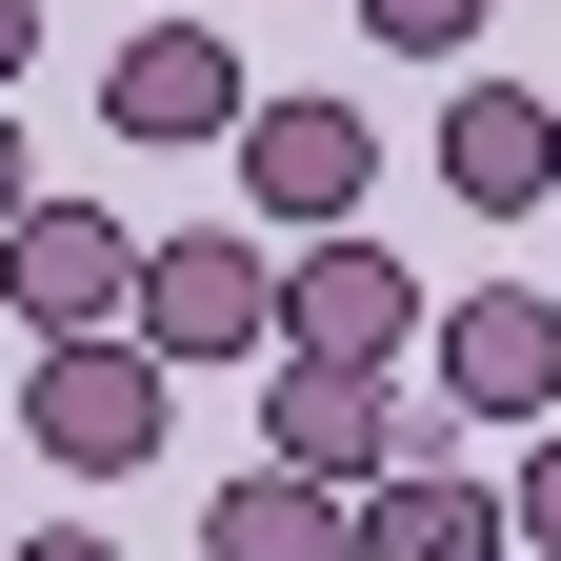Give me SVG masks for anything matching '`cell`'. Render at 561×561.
I'll use <instances>...</instances> for the list:
<instances>
[{
	"instance_id": "cell-1",
	"label": "cell",
	"mask_w": 561,
	"mask_h": 561,
	"mask_svg": "<svg viewBox=\"0 0 561 561\" xmlns=\"http://www.w3.org/2000/svg\"><path fill=\"white\" fill-rule=\"evenodd\" d=\"M161 421H181V362H161V341H41V362H21V442L60 461V481H121V461H161Z\"/></svg>"
},
{
	"instance_id": "cell-2",
	"label": "cell",
	"mask_w": 561,
	"mask_h": 561,
	"mask_svg": "<svg viewBox=\"0 0 561 561\" xmlns=\"http://www.w3.org/2000/svg\"><path fill=\"white\" fill-rule=\"evenodd\" d=\"M421 381H442V421H481V442H541L561 421V301L541 280H461L442 341H421Z\"/></svg>"
},
{
	"instance_id": "cell-3",
	"label": "cell",
	"mask_w": 561,
	"mask_h": 561,
	"mask_svg": "<svg viewBox=\"0 0 561 561\" xmlns=\"http://www.w3.org/2000/svg\"><path fill=\"white\" fill-rule=\"evenodd\" d=\"M140 341L161 362H280V241L261 221H181L140 261Z\"/></svg>"
},
{
	"instance_id": "cell-4",
	"label": "cell",
	"mask_w": 561,
	"mask_h": 561,
	"mask_svg": "<svg viewBox=\"0 0 561 561\" xmlns=\"http://www.w3.org/2000/svg\"><path fill=\"white\" fill-rule=\"evenodd\" d=\"M362 201H381V121L362 101H261L241 121V221L261 241H341Z\"/></svg>"
},
{
	"instance_id": "cell-5",
	"label": "cell",
	"mask_w": 561,
	"mask_h": 561,
	"mask_svg": "<svg viewBox=\"0 0 561 561\" xmlns=\"http://www.w3.org/2000/svg\"><path fill=\"white\" fill-rule=\"evenodd\" d=\"M280 341H301V362H421V341H442V301H421V261L401 241H301L280 261Z\"/></svg>"
},
{
	"instance_id": "cell-6",
	"label": "cell",
	"mask_w": 561,
	"mask_h": 561,
	"mask_svg": "<svg viewBox=\"0 0 561 561\" xmlns=\"http://www.w3.org/2000/svg\"><path fill=\"white\" fill-rule=\"evenodd\" d=\"M101 121H121V140H241L261 81H241V41H221V21H161V0H140L121 60H101Z\"/></svg>"
},
{
	"instance_id": "cell-7",
	"label": "cell",
	"mask_w": 561,
	"mask_h": 561,
	"mask_svg": "<svg viewBox=\"0 0 561 561\" xmlns=\"http://www.w3.org/2000/svg\"><path fill=\"white\" fill-rule=\"evenodd\" d=\"M140 261L161 241H121L101 201H41V221L0 241V301H21V341H121L140 321Z\"/></svg>"
},
{
	"instance_id": "cell-8",
	"label": "cell",
	"mask_w": 561,
	"mask_h": 561,
	"mask_svg": "<svg viewBox=\"0 0 561 561\" xmlns=\"http://www.w3.org/2000/svg\"><path fill=\"white\" fill-rule=\"evenodd\" d=\"M442 201H461V221H561V101L502 81V60H461V101H442Z\"/></svg>"
},
{
	"instance_id": "cell-9",
	"label": "cell",
	"mask_w": 561,
	"mask_h": 561,
	"mask_svg": "<svg viewBox=\"0 0 561 561\" xmlns=\"http://www.w3.org/2000/svg\"><path fill=\"white\" fill-rule=\"evenodd\" d=\"M201 561H362V502L301 461H241L221 502H201Z\"/></svg>"
},
{
	"instance_id": "cell-10",
	"label": "cell",
	"mask_w": 561,
	"mask_h": 561,
	"mask_svg": "<svg viewBox=\"0 0 561 561\" xmlns=\"http://www.w3.org/2000/svg\"><path fill=\"white\" fill-rule=\"evenodd\" d=\"M502 541H522V502L481 461H401L381 502H362V561H502Z\"/></svg>"
},
{
	"instance_id": "cell-11",
	"label": "cell",
	"mask_w": 561,
	"mask_h": 561,
	"mask_svg": "<svg viewBox=\"0 0 561 561\" xmlns=\"http://www.w3.org/2000/svg\"><path fill=\"white\" fill-rule=\"evenodd\" d=\"M362 41H401V60L461 81V60H481V0H362Z\"/></svg>"
},
{
	"instance_id": "cell-12",
	"label": "cell",
	"mask_w": 561,
	"mask_h": 561,
	"mask_svg": "<svg viewBox=\"0 0 561 561\" xmlns=\"http://www.w3.org/2000/svg\"><path fill=\"white\" fill-rule=\"evenodd\" d=\"M502 502H522V541L561 561V442H522V481H502Z\"/></svg>"
},
{
	"instance_id": "cell-13",
	"label": "cell",
	"mask_w": 561,
	"mask_h": 561,
	"mask_svg": "<svg viewBox=\"0 0 561 561\" xmlns=\"http://www.w3.org/2000/svg\"><path fill=\"white\" fill-rule=\"evenodd\" d=\"M0 561H121V541L101 522H41V541H0Z\"/></svg>"
},
{
	"instance_id": "cell-14",
	"label": "cell",
	"mask_w": 561,
	"mask_h": 561,
	"mask_svg": "<svg viewBox=\"0 0 561 561\" xmlns=\"http://www.w3.org/2000/svg\"><path fill=\"white\" fill-rule=\"evenodd\" d=\"M21 221H41V181H21V121H0V241H21Z\"/></svg>"
},
{
	"instance_id": "cell-15",
	"label": "cell",
	"mask_w": 561,
	"mask_h": 561,
	"mask_svg": "<svg viewBox=\"0 0 561 561\" xmlns=\"http://www.w3.org/2000/svg\"><path fill=\"white\" fill-rule=\"evenodd\" d=\"M21 60H41V0H0V101H21Z\"/></svg>"
},
{
	"instance_id": "cell-16",
	"label": "cell",
	"mask_w": 561,
	"mask_h": 561,
	"mask_svg": "<svg viewBox=\"0 0 561 561\" xmlns=\"http://www.w3.org/2000/svg\"><path fill=\"white\" fill-rule=\"evenodd\" d=\"M121 21H140V0H121Z\"/></svg>"
}]
</instances>
